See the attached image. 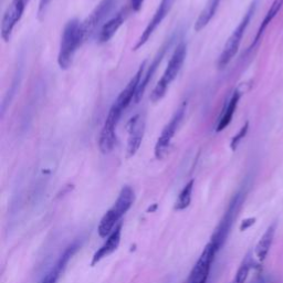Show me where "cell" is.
Instances as JSON below:
<instances>
[{
  "instance_id": "obj_1",
  "label": "cell",
  "mask_w": 283,
  "mask_h": 283,
  "mask_svg": "<svg viewBox=\"0 0 283 283\" xmlns=\"http://www.w3.org/2000/svg\"><path fill=\"white\" fill-rule=\"evenodd\" d=\"M83 41H85V36L83 29H82V22L76 18H73L67 22L61 35L60 48H59L58 54V65L60 69H69L75 52Z\"/></svg>"
},
{
  "instance_id": "obj_2",
  "label": "cell",
  "mask_w": 283,
  "mask_h": 283,
  "mask_svg": "<svg viewBox=\"0 0 283 283\" xmlns=\"http://www.w3.org/2000/svg\"><path fill=\"white\" fill-rule=\"evenodd\" d=\"M135 200L134 190L130 186H124L120 191V195L114 203L113 206L108 209L102 217L99 223L98 232L101 238H107L120 223L122 217L130 211Z\"/></svg>"
},
{
  "instance_id": "obj_3",
  "label": "cell",
  "mask_w": 283,
  "mask_h": 283,
  "mask_svg": "<svg viewBox=\"0 0 283 283\" xmlns=\"http://www.w3.org/2000/svg\"><path fill=\"white\" fill-rule=\"evenodd\" d=\"M187 56V45L185 42H181L177 45L174 53L171 58L170 62H168L167 68L164 74L159 79L158 83L155 85L152 93H150V101L156 103L159 102L161 100L165 97L168 88L173 83L177 75L179 74L182 66H184L185 59Z\"/></svg>"
},
{
  "instance_id": "obj_4",
  "label": "cell",
  "mask_w": 283,
  "mask_h": 283,
  "mask_svg": "<svg viewBox=\"0 0 283 283\" xmlns=\"http://www.w3.org/2000/svg\"><path fill=\"white\" fill-rule=\"evenodd\" d=\"M257 6H258V0H253L249 6L247 12H246L245 16L243 17V19L239 22V25L236 27V29L232 31L231 35L228 38L225 47H223L222 52L218 58L217 65L219 69H223V68L227 67L228 63L234 59L237 52H238L241 40H243V36L246 33V30H247L250 21L252 19L255 10H257Z\"/></svg>"
},
{
  "instance_id": "obj_5",
  "label": "cell",
  "mask_w": 283,
  "mask_h": 283,
  "mask_svg": "<svg viewBox=\"0 0 283 283\" xmlns=\"http://www.w3.org/2000/svg\"><path fill=\"white\" fill-rule=\"evenodd\" d=\"M244 199H245V194L244 191L241 190L238 191V193L232 197L225 214H223L220 222H219L216 230L213 232L211 243L214 246V248L218 251L220 250L223 245H225L228 236L230 234L232 225H234L237 214H238L240 211L241 205L244 203Z\"/></svg>"
},
{
  "instance_id": "obj_6",
  "label": "cell",
  "mask_w": 283,
  "mask_h": 283,
  "mask_svg": "<svg viewBox=\"0 0 283 283\" xmlns=\"http://www.w3.org/2000/svg\"><path fill=\"white\" fill-rule=\"evenodd\" d=\"M186 108H187V103L184 102L179 107L176 109L174 115L172 116L170 122L167 123L165 127H164V130L162 131V133L161 135H159V138L156 142V145H155V149H154L155 157H156L157 159L165 158L166 155L168 154L172 141L173 139H174L178 127L180 126L181 122L185 117Z\"/></svg>"
},
{
  "instance_id": "obj_7",
  "label": "cell",
  "mask_w": 283,
  "mask_h": 283,
  "mask_svg": "<svg viewBox=\"0 0 283 283\" xmlns=\"http://www.w3.org/2000/svg\"><path fill=\"white\" fill-rule=\"evenodd\" d=\"M122 114L123 112L121 109H118L112 104L106 118V122H104L102 126L99 139L100 152L104 155L111 153L116 144V127L118 122H120Z\"/></svg>"
},
{
  "instance_id": "obj_8",
  "label": "cell",
  "mask_w": 283,
  "mask_h": 283,
  "mask_svg": "<svg viewBox=\"0 0 283 283\" xmlns=\"http://www.w3.org/2000/svg\"><path fill=\"white\" fill-rule=\"evenodd\" d=\"M177 36H178V31H175V33L170 36V38L165 40V42L162 44V47L158 49L156 56L154 57L153 61H152V63H150V66L148 67L147 71L145 72V74H143V77H142L141 83H140L139 89H138V92H136V95H135L134 103H139L141 101V99L143 98L144 92L146 91V89H147V85L149 84L150 80L153 79L154 74L156 73V71L158 69V67L161 66L164 57L166 56L167 51L171 49L173 43H174V41L177 39Z\"/></svg>"
},
{
  "instance_id": "obj_9",
  "label": "cell",
  "mask_w": 283,
  "mask_h": 283,
  "mask_svg": "<svg viewBox=\"0 0 283 283\" xmlns=\"http://www.w3.org/2000/svg\"><path fill=\"white\" fill-rule=\"evenodd\" d=\"M218 250L214 248V246L209 243L204 251L200 254L199 259L191 270L190 275L188 277L187 283H206L208 280L209 273H211V269L212 266V262L216 257V253Z\"/></svg>"
},
{
  "instance_id": "obj_10",
  "label": "cell",
  "mask_w": 283,
  "mask_h": 283,
  "mask_svg": "<svg viewBox=\"0 0 283 283\" xmlns=\"http://www.w3.org/2000/svg\"><path fill=\"white\" fill-rule=\"evenodd\" d=\"M29 1L30 0H12L7 10L4 11L1 20V38L4 42L10 40L12 31L24 16L25 9Z\"/></svg>"
},
{
  "instance_id": "obj_11",
  "label": "cell",
  "mask_w": 283,
  "mask_h": 283,
  "mask_svg": "<svg viewBox=\"0 0 283 283\" xmlns=\"http://www.w3.org/2000/svg\"><path fill=\"white\" fill-rule=\"evenodd\" d=\"M116 1L117 0H102L91 12V15L84 21H82V29H83L85 40L97 33V29L115 7Z\"/></svg>"
},
{
  "instance_id": "obj_12",
  "label": "cell",
  "mask_w": 283,
  "mask_h": 283,
  "mask_svg": "<svg viewBox=\"0 0 283 283\" xmlns=\"http://www.w3.org/2000/svg\"><path fill=\"white\" fill-rule=\"evenodd\" d=\"M175 1L176 0H161V2H159L153 18L149 20L148 25L146 26L145 30L142 33L141 36L138 40V42H136V44L134 45V49H133L134 51L141 49L142 47H144L146 42H147V41L150 39V36H152V35L154 34V31L157 29V27L162 24L164 19L167 17L168 13L171 12Z\"/></svg>"
},
{
  "instance_id": "obj_13",
  "label": "cell",
  "mask_w": 283,
  "mask_h": 283,
  "mask_svg": "<svg viewBox=\"0 0 283 283\" xmlns=\"http://www.w3.org/2000/svg\"><path fill=\"white\" fill-rule=\"evenodd\" d=\"M145 125V115L142 113L136 114V115L132 117L129 123H127V132H129L126 147L127 157H133L134 155L139 152L144 138Z\"/></svg>"
},
{
  "instance_id": "obj_14",
  "label": "cell",
  "mask_w": 283,
  "mask_h": 283,
  "mask_svg": "<svg viewBox=\"0 0 283 283\" xmlns=\"http://www.w3.org/2000/svg\"><path fill=\"white\" fill-rule=\"evenodd\" d=\"M145 67H146V61L142 63L139 68L138 72H136V74L132 77L131 81L129 82V84L125 86V89L122 91L120 95L117 97V99L115 100V101H114L113 106H115L118 109H121L122 112H124L125 109L129 107L130 104L132 102H134V99H135L136 92H138L139 85L141 83L142 77H143Z\"/></svg>"
},
{
  "instance_id": "obj_15",
  "label": "cell",
  "mask_w": 283,
  "mask_h": 283,
  "mask_svg": "<svg viewBox=\"0 0 283 283\" xmlns=\"http://www.w3.org/2000/svg\"><path fill=\"white\" fill-rule=\"evenodd\" d=\"M241 88H243V85L239 86V88H237L234 92L231 93L230 97L228 98L225 106H223L222 112L220 114V116H219L218 118V123L216 126V132H218V133L225 130L226 127L231 123L232 117H234L235 115L240 99L241 97H243V94L245 93V90H243Z\"/></svg>"
},
{
  "instance_id": "obj_16",
  "label": "cell",
  "mask_w": 283,
  "mask_h": 283,
  "mask_svg": "<svg viewBox=\"0 0 283 283\" xmlns=\"http://www.w3.org/2000/svg\"><path fill=\"white\" fill-rule=\"evenodd\" d=\"M80 247H81V244L77 243V241L76 243H73L72 245H70L69 247L65 250V252L61 254V257L59 258L56 264H54V266L51 268V270H50L47 275L44 276V278L41 280L40 283H58L59 278L61 277L63 271L66 270L68 263H69L71 258L75 254L77 249H79Z\"/></svg>"
},
{
  "instance_id": "obj_17",
  "label": "cell",
  "mask_w": 283,
  "mask_h": 283,
  "mask_svg": "<svg viewBox=\"0 0 283 283\" xmlns=\"http://www.w3.org/2000/svg\"><path fill=\"white\" fill-rule=\"evenodd\" d=\"M121 234H122V222L118 223L115 227V229L112 231V234L107 237L106 243H104L101 246V248L93 254L91 266L92 267L95 266V264L99 263L101 260L108 257L109 254H112L114 251L117 250L118 246L121 244Z\"/></svg>"
},
{
  "instance_id": "obj_18",
  "label": "cell",
  "mask_w": 283,
  "mask_h": 283,
  "mask_svg": "<svg viewBox=\"0 0 283 283\" xmlns=\"http://www.w3.org/2000/svg\"><path fill=\"white\" fill-rule=\"evenodd\" d=\"M126 19V10L118 11L115 16L107 20L106 24H103L101 29L99 31L98 41L100 43H106L108 40L113 38V35L117 33V30L121 28Z\"/></svg>"
},
{
  "instance_id": "obj_19",
  "label": "cell",
  "mask_w": 283,
  "mask_h": 283,
  "mask_svg": "<svg viewBox=\"0 0 283 283\" xmlns=\"http://www.w3.org/2000/svg\"><path fill=\"white\" fill-rule=\"evenodd\" d=\"M282 7H283V0H273L272 4L270 6V8H269V10L267 11L266 16H264V18H263L261 25H260V27H259L257 34H255V36L252 41V43H251V45H250V49L254 48L255 45L258 44L259 41L261 40L264 31H266V29L268 28V26L270 25L272 20L277 17L278 13L280 12Z\"/></svg>"
},
{
  "instance_id": "obj_20",
  "label": "cell",
  "mask_w": 283,
  "mask_h": 283,
  "mask_svg": "<svg viewBox=\"0 0 283 283\" xmlns=\"http://www.w3.org/2000/svg\"><path fill=\"white\" fill-rule=\"evenodd\" d=\"M220 2L221 0H208L206 6L204 7L202 12L199 13L197 20L195 22L194 28L197 33L198 31H202L204 28H206L209 22L212 21L214 15H216Z\"/></svg>"
},
{
  "instance_id": "obj_21",
  "label": "cell",
  "mask_w": 283,
  "mask_h": 283,
  "mask_svg": "<svg viewBox=\"0 0 283 283\" xmlns=\"http://www.w3.org/2000/svg\"><path fill=\"white\" fill-rule=\"evenodd\" d=\"M275 232H276V226L271 225L264 232L261 239L259 240V243L255 247V255L260 262H262L264 259L267 258L269 253V250L271 248L273 238H275Z\"/></svg>"
},
{
  "instance_id": "obj_22",
  "label": "cell",
  "mask_w": 283,
  "mask_h": 283,
  "mask_svg": "<svg viewBox=\"0 0 283 283\" xmlns=\"http://www.w3.org/2000/svg\"><path fill=\"white\" fill-rule=\"evenodd\" d=\"M194 184H195L194 179H191L187 182L184 188L181 189L175 204L176 211H185L186 208L189 207V205L191 203V197H193Z\"/></svg>"
},
{
  "instance_id": "obj_23",
  "label": "cell",
  "mask_w": 283,
  "mask_h": 283,
  "mask_svg": "<svg viewBox=\"0 0 283 283\" xmlns=\"http://www.w3.org/2000/svg\"><path fill=\"white\" fill-rule=\"evenodd\" d=\"M250 268H251V263L249 261V258H247L243 262V264L239 267L232 283H246V281H247L248 279Z\"/></svg>"
},
{
  "instance_id": "obj_24",
  "label": "cell",
  "mask_w": 283,
  "mask_h": 283,
  "mask_svg": "<svg viewBox=\"0 0 283 283\" xmlns=\"http://www.w3.org/2000/svg\"><path fill=\"white\" fill-rule=\"evenodd\" d=\"M248 131H249V122L247 121L244 124V126L241 127L238 133H237L234 138H232V140L230 142V148L234 150V152L237 148H238V146L241 143V141L246 138V135H247Z\"/></svg>"
},
{
  "instance_id": "obj_25",
  "label": "cell",
  "mask_w": 283,
  "mask_h": 283,
  "mask_svg": "<svg viewBox=\"0 0 283 283\" xmlns=\"http://www.w3.org/2000/svg\"><path fill=\"white\" fill-rule=\"evenodd\" d=\"M52 0H40L39 2V9H38V16L39 18H42V16L47 11V8Z\"/></svg>"
},
{
  "instance_id": "obj_26",
  "label": "cell",
  "mask_w": 283,
  "mask_h": 283,
  "mask_svg": "<svg viewBox=\"0 0 283 283\" xmlns=\"http://www.w3.org/2000/svg\"><path fill=\"white\" fill-rule=\"evenodd\" d=\"M255 220H257V219H255L254 217L245 219V220H243V222H241V225H240V230H241V231H245V230L249 229V228H250L251 226L254 225Z\"/></svg>"
},
{
  "instance_id": "obj_27",
  "label": "cell",
  "mask_w": 283,
  "mask_h": 283,
  "mask_svg": "<svg viewBox=\"0 0 283 283\" xmlns=\"http://www.w3.org/2000/svg\"><path fill=\"white\" fill-rule=\"evenodd\" d=\"M144 2H145V0H130L132 10H133L134 12H139L142 9V7H143Z\"/></svg>"
},
{
  "instance_id": "obj_28",
  "label": "cell",
  "mask_w": 283,
  "mask_h": 283,
  "mask_svg": "<svg viewBox=\"0 0 283 283\" xmlns=\"http://www.w3.org/2000/svg\"><path fill=\"white\" fill-rule=\"evenodd\" d=\"M157 209V204H154L152 207H149L148 208V212H155Z\"/></svg>"
}]
</instances>
